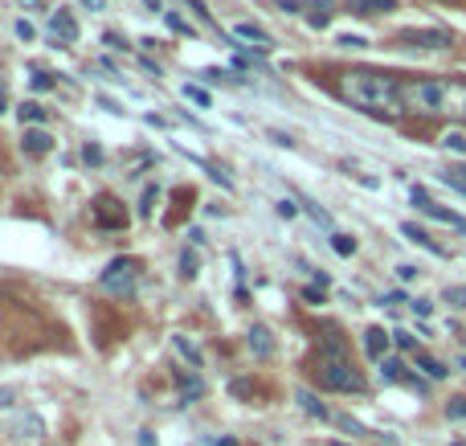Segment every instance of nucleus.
<instances>
[{
	"mask_svg": "<svg viewBox=\"0 0 466 446\" xmlns=\"http://www.w3.org/2000/svg\"><path fill=\"white\" fill-rule=\"evenodd\" d=\"M335 422H340V426L348 430V434H368V430L360 426V422H356V418H348V413H340V418H335Z\"/></svg>",
	"mask_w": 466,
	"mask_h": 446,
	"instance_id": "obj_33",
	"label": "nucleus"
},
{
	"mask_svg": "<svg viewBox=\"0 0 466 446\" xmlns=\"http://www.w3.org/2000/svg\"><path fill=\"white\" fill-rule=\"evenodd\" d=\"M381 377L384 381H405L409 377V373H405V361H401V356H384L381 361Z\"/></svg>",
	"mask_w": 466,
	"mask_h": 446,
	"instance_id": "obj_19",
	"label": "nucleus"
},
{
	"mask_svg": "<svg viewBox=\"0 0 466 446\" xmlns=\"http://www.w3.org/2000/svg\"><path fill=\"white\" fill-rule=\"evenodd\" d=\"M200 78H205V83H225V86H237V83H242V78H233V74H225V70H217V66L200 70Z\"/></svg>",
	"mask_w": 466,
	"mask_h": 446,
	"instance_id": "obj_25",
	"label": "nucleus"
},
{
	"mask_svg": "<svg viewBox=\"0 0 466 446\" xmlns=\"http://www.w3.org/2000/svg\"><path fill=\"white\" fill-rule=\"evenodd\" d=\"M164 21H168V29H176V33H184V37H188V41L197 37V29H193V25H188V21H184V17H176L172 9H168V13H164Z\"/></svg>",
	"mask_w": 466,
	"mask_h": 446,
	"instance_id": "obj_23",
	"label": "nucleus"
},
{
	"mask_svg": "<svg viewBox=\"0 0 466 446\" xmlns=\"http://www.w3.org/2000/svg\"><path fill=\"white\" fill-rule=\"evenodd\" d=\"M381 303H384V307H397V303H413V299L405 295V291H389V295H384Z\"/></svg>",
	"mask_w": 466,
	"mask_h": 446,
	"instance_id": "obj_35",
	"label": "nucleus"
},
{
	"mask_svg": "<svg viewBox=\"0 0 466 446\" xmlns=\"http://www.w3.org/2000/svg\"><path fill=\"white\" fill-rule=\"evenodd\" d=\"M156 201H160V189L151 184L148 193H143V205H139V217H151V209H156Z\"/></svg>",
	"mask_w": 466,
	"mask_h": 446,
	"instance_id": "obj_31",
	"label": "nucleus"
},
{
	"mask_svg": "<svg viewBox=\"0 0 466 446\" xmlns=\"http://www.w3.org/2000/svg\"><path fill=\"white\" fill-rule=\"evenodd\" d=\"M303 299L307 303H323V287H303Z\"/></svg>",
	"mask_w": 466,
	"mask_h": 446,
	"instance_id": "obj_41",
	"label": "nucleus"
},
{
	"mask_svg": "<svg viewBox=\"0 0 466 446\" xmlns=\"http://www.w3.org/2000/svg\"><path fill=\"white\" fill-rule=\"evenodd\" d=\"M409 307H413V312L421 315V319H426V315L433 312V303H430V299H413V303H409Z\"/></svg>",
	"mask_w": 466,
	"mask_h": 446,
	"instance_id": "obj_40",
	"label": "nucleus"
},
{
	"mask_svg": "<svg viewBox=\"0 0 466 446\" xmlns=\"http://www.w3.org/2000/svg\"><path fill=\"white\" fill-rule=\"evenodd\" d=\"M278 9H283V13H299L303 4H299V0H278Z\"/></svg>",
	"mask_w": 466,
	"mask_h": 446,
	"instance_id": "obj_46",
	"label": "nucleus"
},
{
	"mask_svg": "<svg viewBox=\"0 0 466 446\" xmlns=\"http://www.w3.org/2000/svg\"><path fill=\"white\" fill-rule=\"evenodd\" d=\"M50 33H53V41H62V46H74V41H78V21H74L70 9H58L50 17Z\"/></svg>",
	"mask_w": 466,
	"mask_h": 446,
	"instance_id": "obj_8",
	"label": "nucleus"
},
{
	"mask_svg": "<svg viewBox=\"0 0 466 446\" xmlns=\"http://www.w3.org/2000/svg\"><path fill=\"white\" fill-rule=\"evenodd\" d=\"M458 368H462V373H466V356H458Z\"/></svg>",
	"mask_w": 466,
	"mask_h": 446,
	"instance_id": "obj_50",
	"label": "nucleus"
},
{
	"mask_svg": "<svg viewBox=\"0 0 466 446\" xmlns=\"http://www.w3.org/2000/svg\"><path fill=\"white\" fill-rule=\"evenodd\" d=\"M335 95L344 102H352L356 111L364 115H376V119H397L405 115L401 107V78L384 74V70H344L335 78Z\"/></svg>",
	"mask_w": 466,
	"mask_h": 446,
	"instance_id": "obj_1",
	"label": "nucleus"
},
{
	"mask_svg": "<svg viewBox=\"0 0 466 446\" xmlns=\"http://www.w3.org/2000/svg\"><path fill=\"white\" fill-rule=\"evenodd\" d=\"M82 160H86V164H102V148L86 144V148H82Z\"/></svg>",
	"mask_w": 466,
	"mask_h": 446,
	"instance_id": "obj_37",
	"label": "nucleus"
},
{
	"mask_svg": "<svg viewBox=\"0 0 466 446\" xmlns=\"http://www.w3.org/2000/svg\"><path fill=\"white\" fill-rule=\"evenodd\" d=\"M389 9H397V0H356V4H352V13H360V17H368V13H389Z\"/></svg>",
	"mask_w": 466,
	"mask_h": 446,
	"instance_id": "obj_18",
	"label": "nucleus"
},
{
	"mask_svg": "<svg viewBox=\"0 0 466 446\" xmlns=\"http://www.w3.org/2000/svg\"><path fill=\"white\" fill-rule=\"evenodd\" d=\"M184 99H188V102H197V107H209V90H200V86L184 83Z\"/></svg>",
	"mask_w": 466,
	"mask_h": 446,
	"instance_id": "obj_27",
	"label": "nucleus"
},
{
	"mask_svg": "<svg viewBox=\"0 0 466 446\" xmlns=\"http://www.w3.org/2000/svg\"><path fill=\"white\" fill-rule=\"evenodd\" d=\"M409 201H413V205H417V209H421L426 217H433V221H442V225H450V230L466 233V217H462V213H454V209H442V205H433L426 189H413V193H409Z\"/></svg>",
	"mask_w": 466,
	"mask_h": 446,
	"instance_id": "obj_5",
	"label": "nucleus"
},
{
	"mask_svg": "<svg viewBox=\"0 0 466 446\" xmlns=\"http://www.w3.org/2000/svg\"><path fill=\"white\" fill-rule=\"evenodd\" d=\"M213 446H233V438H217V442Z\"/></svg>",
	"mask_w": 466,
	"mask_h": 446,
	"instance_id": "obj_48",
	"label": "nucleus"
},
{
	"mask_svg": "<svg viewBox=\"0 0 466 446\" xmlns=\"http://www.w3.org/2000/svg\"><path fill=\"white\" fill-rule=\"evenodd\" d=\"M172 348H176V352H180V356H184V361L193 364V368H200V348L193 344L188 336H172Z\"/></svg>",
	"mask_w": 466,
	"mask_h": 446,
	"instance_id": "obj_16",
	"label": "nucleus"
},
{
	"mask_svg": "<svg viewBox=\"0 0 466 446\" xmlns=\"http://www.w3.org/2000/svg\"><path fill=\"white\" fill-rule=\"evenodd\" d=\"M274 209H278V217H295V213H299V201L283 197V201H278V205H274Z\"/></svg>",
	"mask_w": 466,
	"mask_h": 446,
	"instance_id": "obj_34",
	"label": "nucleus"
},
{
	"mask_svg": "<svg viewBox=\"0 0 466 446\" xmlns=\"http://www.w3.org/2000/svg\"><path fill=\"white\" fill-rule=\"evenodd\" d=\"M332 250L340 254V258H352V254H356V238H348V233H332Z\"/></svg>",
	"mask_w": 466,
	"mask_h": 446,
	"instance_id": "obj_21",
	"label": "nucleus"
},
{
	"mask_svg": "<svg viewBox=\"0 0 466 446\" xmlns=\"http://www.w3.org/2000/svg\"><path fill=\"white\" fill-rule=\"evenodd\" d=\"M442 299H446L450 307H466V287H446Z\"/></svg>",
	"mask_w": 466,
	"mask_h": 446,
	"instance_id": "obj_30",
	"label": "nucleus"
},
{
	"mask_svg": "<svg viewBox=\"0 0 466 446\" xmlns=\"http://www.w3.org/2000/svg\"><path fill=\"white\" fill-rule=\"evenodd\" d=\"M102 41H107L111 50H127V41H123V37H115V33H107V37H102Z\"/></svg>",
	"mask_w": 466,
	"mask_h": 446,
	"instance_id": "obj_45",
	"label": "nucleus"
},
{
	"mask_svg": "<svg viewBox=\"0 0 466 446\" xmlns=\"http://www.w3.org/2000/svg\"><path fill=\"white\" fill-rule=\"evenodd\" d=\"M450 172H454V176H462V181H466V168H450Z\"/></svg>",
	"mask_w": 466,
	"mask_h": 446,
	"instance_id": "obj_49",
	"label": "nucleus"
},
{
	"mask_svg": "<svg viewBox=\"0 0 466 446\" xmlns=\"http://www.w3.org/2000/svg\"><path fill=\"white\" fill-rule=\"evenodd\" d=\"M295 401H299V410L307 413V418H319V422H327V418H332V413H327V405H323L315 393H307V389H299V393H295Z\"/></svg>",
	"mask_w": 466,
	"mask_h": 446,
	"instance_id": "obj_12",
	"label": "nucleus"
},
{
	"mask_svg": "<svg viewBox=\"0 0 466 446\" xmlns=\"http://www.w3.org/2000/svg\"><path fill=\"white\" fill-rule=\"evenodd\" d=\"M393 344L401 348V352H417V336H409V331H393Z\"/></svg>",
	"mask_w": 466,
	"mask_h": 446,
	"instance_id": "obj_29",
	"label": "nucleus"
},
{
	"mask_svg": "<svg viewBox=\"0 0 466 446\" xmlns=\"http://www.w3.org/2000/svg\"><path fill=\"white\" fill-rule=\"evenodd\" d=\"M417 368H421V373H426L430 381H442V377L450 373L446 364H442V361H433V356H426V352H417Z\"/></svg>",
	"mask_w": 466,
	"mask_h": 446,
	"instance_id": "obj_17",
	"label": "nucleus"
},
{
	"mask_svg": "<svg viewBox=\"0 0 466 446\" xmlns=\"http://www.w3.org/2000/svg\"><path fill=\"white\" fill-rule=\"evenodd\" d=\"M401 233H405L409 242H417L421 250H430V254H438V258H446V246H438V242H433V238H430L426 230H421V225H413V221H405V225H401Z\"/></svg>",
	"mask_w": 466,
	"mask_h": 446,
	"instance_id": "obj_10",
	"label": "nucleus"
},
{
	"mask_svg": "<svg viewBox=\"0 0 466 446\" xmlns=\"http://www.w3.org/2000/svg\"><path fill=\"white\" fill-rule=\"evenodd\" d=\"M315 377L323 389H332V393H360L364 389V377L352 368V361H319Z\"/></svg>",
	"mask_w": 466,
	"mask_h": 446,
	"instance_id": "obj_3",
	"label": "nucleus"
},
{
	"mask_svg": "<svg viewBox=\"0 0 466 446\" xmlns=\"http://www.w3.org/2000/svg\"><path fill=\"white\" fill-rule=\"evenodd\" d=\"M405 115L421 119H466V83L462 78H405L401 83Z\"/></svg>",
	"mask_w": 466,
	"mask_h": 446,
	"instance_id": "obj_2",
	"label": "nucleus"
},
{
	"mask_svg": "<svg viewBox=\"0 0 466 446\" xmlns=\"http://www.w3.org/2000/svg\"><path fill=\"white\" fill-rule=\"evenodd\" d=\"M17 37L21 41H33V25H29V21H17Z\"/></svg>",
	"mask_w": 466,
	"mask_h": 446,
	"instance_id": "obj_42",
	"label": "nucleus"
},
{
	"mask_svg": "<svg viewBox=\"0 0 466 446\" xmlns=\"http://www.w3.org/2000/svg\"><path fill=\"white\" fill-rule=\"evenodd\" d=\"M327 446H348V442H327Z\"/></svg>",
	"mask_w": 466,
	"mask_h": 446,
	"instance_id": "obj_51",
	"label": "nucleus"
},
{
	"mask_svg": "<svg viewBox=\"0 0 466 446\" xmlns=\"http://www.w3.org/2000/svg\"><path fill=\"white\" fill-rule=\"evenodd\" d=\"M33 86H37V90H50V86H53V78H50V74H41V70H37V74H33Z\"/></svg>",
	"mask_w": 466,
	"mask_h": 446,
	"instance_id": "obj_44",
	"label": "nucleus"
},
{
	"mask_svg": "<svg viewBox=\"0 0 466 446\" xmlns=\"http://www.w3.org/2000/svg\"><path fill=\"white\" fill-rule=\"evenodd\" d=\"M21 119H25V123H45L50 111H45L41 102H25V107H21Z\"/></svg>",
	"mask_w": 466,
	"mask_h": 446,
	"instance_id": "obj_22",
	"label": "nucleus"
},
{
	"mask_svg": "<svg viewBox=\"0 0 466 446\" xmlns=\"http://www.w3.org/2000/svg\"><path fill=\"white\" fill-rule=\"evenodd\" d=\"M397 279H401V282H413V279H417V266H413V262H401V266H397Z\"/></svg>",
	"mask_w": 466,
	"mask_h": 446,
	"instance_id": "obj_38",
	"label": "nucleus"
},
{
	"mask_svg": "<svg viewBox=\"0 0 466 446\" xmlns=\"http://www.w3.org/2000/svg\"><path fill=\"white\" fill-rule=\"evenodd\" d=\"M13 405H17V389H4L0 385V410H13Z\"/></svg>",
	"mask_w": 466,
	"mask_h": 446,
	"instance_id": "obj_36",
	"label": "nucleus"
},
{
	"mask_svg": "<svg viewBox=\"0 0 466 446\" xmlns=\"http://www.w3.org/2000/svg\"><path fill=\"white\" fill-rule=\"evenodd\" d=\"M389 340H393V336H389L384 328H368V331H364V352H368L376 364H381L384 352H389Z\"/></svg>",
	"mask_w": 466,
	"mask_h": 446,
	"instance_id": "obj_9",
	"label": "nucleus"
},
{
	"mask_svg": "<svg viewBox=\"0 0 466 446\" xmlns=\"http://www.w3.org/2000/svg\"><path fill=\"white\" fill-rule=\"evenodd\" d=\"M176 385H180V397H184V405H188V401H200V397H205V381H200V377H188V373H176Z\"/></svg>",
	"mask_w": 466,
	"mask_h": 446,
	"instance_id": "obj_15",
	"label": "nucleus"
},
{
	"mask_svg": "<svg viewBox=\"0 0 466 446\" xmlns=\"http://www.w3.org/2000/svg\"><path fill=\"white\" fill-rule=\"evenodd\" d=\"M442 144H446L450 152H466V135H446Z\"/></svg>",
	"mask_w": 466,
	"mask_h": 446,
	"instance_id": "obj_39",
	"label": "nucleus"
},
{
	"mask_svg": "<svg viewBox=\"0 0 466 446\" xmlns=\"http://www.w3.org/2000/svg\"><path fill=\"white\" fill-rule=\"evenodd\" d=\"M442 184H450L454 193H462V197H466V181H462V176H454L450 168H442Z\"/></svg>",
	"mask_w": 466,
	"mask_h": 446,
	"instance_id": "obj_32",
	"label": "nucleus"
},
{
	"mask_svg": "<svg viewBox=\"0 0 466 446\" xmlns=\"http://www.w3.org/2000/svg\"><path fill=\"white\" fill-rule=\"evenodd\" d=\"M21 144H25V152H29V156H45V152L53 148L50 132H41V127H33V132H25V139H21Z\"/></svg>",
	"mask_w": 466,
	"mask_h": 446,
	"instance_id": "obj_14",
	"label": "nucleus"
},
{
	"mask_svg": "<svg viewBox=\"0 0 466 446\" xmlns=\"http://www.w3.org/2000/svg\"><path fill=\"white\" fill-rule=\"evenodd\" d=\"M340 46H348V50H356V46H368L364 37H356V33H344L340 37Z\"/></svg>",
	"mask_w": 466,
	"mask_h": 446,
	"instance_id": "obj_43",
	"label": "nucleus"
},
{
	"mask_svg": "<svg viewBox=\"0 0 466 446\" xmlns=\"http://www.w3.org/2000/svg\"><path fill=\"white\" fill-rule=\"evenodd\" d=\"M233 37H242V41H250V46H258V50H270V46H274L266 29H258V25H250V21H242V25H233Z\"/></svg>",
	"mask_w": 466,
	"mask_h": 446,
	"instance_id": "obj_11",
	"label": "nucleus"
},
{
	"mask_svg": "<svg viewBox=\"0 0 466 446\" xmlns=\"http://www.w3.org/2000/svg\"><path fill=\"white\" fill-rule=\"evenodd\" d=\"M82 4L90 9V13H99V9H102V0H82Z\"/></svg>",
	"mask_w": 466,
	"mask_h": 446,
	"instance_id": "obj_47",
	"label": "nucleus"
},
{
	"mask_svg": "<svg viewBox=\"0 0 466 446\" xmlns=\"http://www.w3.org/2000/svg\"><path fill=\"white\" fill-rule=\"evenodd\" d=\"M90 217H94V225H99V230H123V225H127V213H123V209H119V201L107 197V193L94 201Z\"/></svg>",
	"mask_w": 466,
	"mask_h": 446,
	"instance_id": "obj_7",
	"label": "nucleus"
},
{
	"mask_svg": "<svg viewBox=\"0 0 466 446\" xmlns=\"http://www.w3.org/2000/svg\"><path fill=\"white\" fill-rule=\"evenodd\" d=\"M397 41L409 46V50H450V46H454V37H450L446 29H405Z\"/></svg>",
	"mask_w": 466,
	"mask_h": 446,
	"instance_id": "obj_6",
	"label": "nucleus"
},
{
	"mask_svg": "<svg viewBox=\"0 0 466 446\" xmlns=\"http://www.w3.org/2000/svg\"><path fill=\"white\" fill-rule=\"evenodd\" d=\"M303 209L315 217V225H323V230H332V213L327 209H319V205H311V201H303Z\"/></svg>",
	"mask_w": 466,
	"mask_h": 446,
	"instance_id": "obj_26",
	"label": "nucleus"
},
{
	"mask_svg": "<svg viewBox=\"0 0 466 446\" xmlns=\"http://www.w3.org/2000/svg\"><path fill=\"white\" fill-rule=\"evenodd\" d=\"M250 352L258 356V361H266L270 352H274V340H270V328H250Z\"/></svg>",
	"mask_w": 466,
	"mask_h": 446,
	"instance_id": "obj_13",
	"label": "nucleus"
},
{
	"mask_svg": "<svg viewBox=\"0 0 466 446\" xmlns=\"http://www.w3.org/2000/svg\"><path fill=\"white\" fill-rule=\"evenodd\" d=\"M180 275H184V279H197V275H200V258L193 254V250H184V254H180Z\"/></svg>",
	"mask_w": 466,
	"mask_h": 446,
	"instance_id": "obj_24",
	"label": "nucleus"
},
{
	"mask_svg": "<svg viewBox=\"0 0 466 446\" xmlns=\"http://www.w3.org/2000/svg\"><path fill=\"white\" fill-rule=\"evenodd\" d=\"M307 9H311V13H307V25H311V29H323V25L332 21V13H327V0H315V4H307Z\"/></svg>",
	"mask_w": 466,
	"mask_h": 446,
	"instance_id": "obj_20",
	"label": "nucleus"
},
{
	"mask_svg": "<svg viewBox=\"0 0 466 446\" xmlns=\"http://www.w3.org/2000/svg\"><path fill=\"white\" fill-rule=\"evenodd\" d=\"M102 287H107L111 295L131 299L135 287H139V262H135V258H115V262L102 270Z\"/></svg>",
	"mask_w": 466,
	"mask_h": 446,
	"instance_id": "obj_4",
	"label": "nucleus"
},
{
	"mask_svg": "<svg viewBox=\"0 0 466 446\" xmlns=\"http://www.w3.org/2000/svg\"><path fill=\"white\" fill-rule=\"evenodd\" d=\"M446 418H450V422H466V397H454V401H450Z\"/></svg>",
	"mask_w": 466,
	"mask_h": 446,
	"instance_id": "obj_28",
	"label": "nucleus"
}]
</instances>
